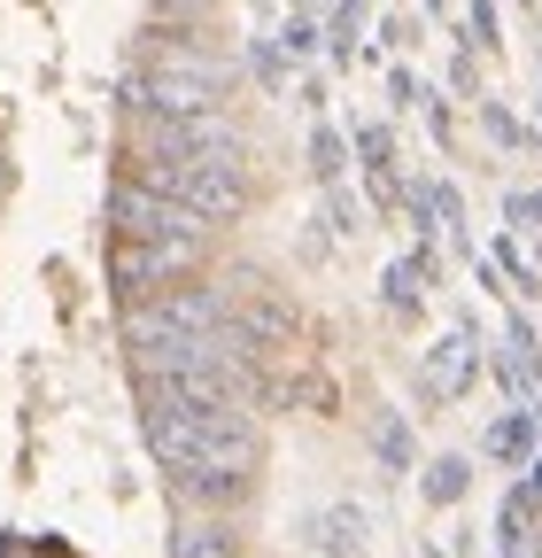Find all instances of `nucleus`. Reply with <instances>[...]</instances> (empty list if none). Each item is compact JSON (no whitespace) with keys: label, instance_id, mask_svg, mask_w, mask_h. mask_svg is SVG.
<instances>
[{"label":"nucleus","instance_id":"f257e3e1","mask_svg":"<svg viewBox=\"0 0 542 558\" xmlns=\"http://www.w3.org/2000/svg\"><path fill=\"white\" fill-rule=\"evenodd\" d=\"M132 156H163V163H225V156H241V124L225 117V109H210V117H140L132 124Z\"/></svg>","mask_w":542,"mask_h":558},{"label":"nucleus","instance_id":"f03ea898","mask_svg":"<svg viewBox=\"0 0 542 558\" xmlns=\"http://www.w3.org/2000/svg\"><path fill=\"white\" fill-rule=\"evenodd\" d=\"M248 202H256V186H248L241 156H225V163H194V171H186V186H178V209H186V218H201V226L241 218Z\"/></svg>","mask_w":542,"mask_h":558},{"label":"nucleus","instance_id":"7ed1b4c3","mask_svg":"<svg viewBox=\"0 0 542 558\" xmlns=\"http://www.w3.org/2000/svg\"><path fill=\"white\" fill-rule=\"evenodd\" d=\"M109 226H116V241H163V233H186V226H201V218H186L178 202L116 179V186H109Z\"/></svg>","mask_w":542,"mask_h":558},{"label":"nucleus","instance_id":"20e7f679","mask_svg":"<svg viewBox=\"0 0 542 558\" xmlns=\"http://www.w3.org/2000/svg\"><path fill=\"white\" fill-rule=\"evenodd\" d=\"M472 373H481V349H472V326L442 333V341L427 349V365H419V380H427V403H457V396L472 388Z\"/></svg>","mask_w":542,"mask_h":558},{"label":"nucleus","instance_id":"39448f33","mask_svg":"<svg viewBox=\"0 0 542 558\" xmlns=\"http://www.w3.org/2000/svg\"><path fill=\"white\" fill-rule=\"evenodd\" d=\"M171 558H248V543L218 512H178L171 520Z\"/></svg>","mask_w":542,"mask_h":558},{"label":"nucleus","instance_id":"423d86ee","mask_svg":"<svg viewBox=\"0 0 542 558\" xmlns=\"http://www.w3.org/2000/svg\"><path fill=\"white\" fill-rule=\"evenodd\" d=\"M434 271H442V264H434V248L395 256V264H387V279H380V303H387L395 318H419V295L434 288Z\"/></svg>","mask_w":542,"mask_h":558},{"label":"nucleus","instance_id":"0eeeda50","mask_svg":"<svg viewBox=\"0 0 542 558\" xmlns=\"http://www.w3.org/2000/svg\"><path fill=\"white\" fill-rule=\"evenodd\" d=\"M303 535H310L318 550H333V558H349V550L365 543V512H357V505H333V512H318Z\"/></svg>","mask_w":542,"mask_h":558},{"label":"nucleus","instance_id":"6e6552de","mask_svg":"<svg viewBox=\"0 0 542 558\" xmlns=\"http://www.w3.org/2000/svg\"><path fill=\"white\" fill-rule=\"evenodd\" d=\"M534 427H542L534 411H504L496 427H489V458H496V465H519V458L534 450Z\"/></svg>","mask_w":542,"mask_h":558},{"label":"nucleus","instance_id":"1a4fd4ad","mask_svg":"<svg viewBox=\"0 0 542 558\" xmlns=\"http://www.w3.org/2000/svg\"><path fill=\"white\" fill-rule=\"evenodd\" d=\"M372 458L387 473H411V427H403V411H380L372 418Z\"/></svg>","mask_w":542,"mask_h":558},{"label":"nucleus","instance_id":"9d476101","mask_svg":"<svg viewBox=\"0 0 542 558\" xmlns=\"http://www.w3.org/2000/svg\"><path fill=\"white\" fill-rule=\"evenodd\" d=\"M342 171H349V140L333 132V124H318L310 132V179L318 186H342Z\"/></svg>","mask_w":542,"mask_h":558},{"label":"nucleus","instance_id":"9b49d317","mask_svg":"<svg viewBox=\"0 0 542 558\" xmlns=\"http://www.w3.org/2000/svg\"><path fill=\"white\" fill-rule=\"evenodd\" d=\"M365 16H372V0H342V9L325 16V54H357V32H365Z\"/></svg>","mask_w":542,"mask_h":558},{"label":"nucleus","instance_id":"f8f14e48","mask_svg":"<svg viewBox=\"0 0 542 558\" xmlns=\"http://www.w3.org/2000/svg\"><path fill=\"white\" fill-rule=\"evenodd\" d=\"M472 488V458H434L427 465V505H457Z\"/></svg>","mask_w":542,"mask_h":558},{"label":"nucleus","instance_id":"ddd939ff","mask_svg":"<svg viewBox=\"0 0 542 558\" xmlns=\"http://www.w3.org/2000/svg\"><path fill=\"white\" fill-rule=\"evenodd\" d=\"M218 9H225V0H148V16H156V24H171V32H201Z\"/></svg>","mask_w":542,"mask_h":558},{"label":"nucleus","instance_id":"4468645a","mask_svg":"<svg viewBox=\"0 0 542 558\" xmlns=\"http://www.w3.org/2000/svg\"><path fill=\"white\" fill-rule=\"evenodd\" d=\"M280 54H287V62H318V54H325V24H318V16H287Z\"/></svg>","mask_w":542,"mask_h":558},{"label":"nucleus","instance_id":"2eb2a0df","mask_svg":"<svg viewBox=\"0 0 542 558\" xmlns=\"http://www.w3.org/2000/svg\"><path fill=\"white\" fill-rule=\"evenodd\" d=\"M248 70H256V86L287 94V54H280V39H248Z\"/></svg>","mask_w":542,"mask_h":558},{"label":"nucleus","instance_id":"dca6fc26","mask_svg":"<svg viewBox=\"0 0 542 558\" xmlns=\"http://www.w3.org/2000/svg\"><path fill=\"white\" fill-rule=\"evenodd\" d=\"M481 124H489V140H496V148H527V124H519L504 101H481Z\"/></svg>","mask_w":542,"mask_h":558},{"label":"nucleus","instance_id":"f3484780","mask_svg":"<svg viewBox=\"0 0 542 558\" xmlns=\"http://www.w3.org/2000/svg\"><path fill=\"white\" fill-rule=\"evenodd\" d=\"M504 218H512L519 233H542V194H527V186H519V194L504 202Z\"/></svg>","mask_w":542,"mask_h":558},{"label":"nucleus","instance_id":"a211bd4d","mask_svg":"<svg viewBox=\"0 0 542 558\" xmlns=\"http://www.w3.org/2000/svg\"><path fill=\"white\" fill-rule=\"evenodd\" d=\"M325 218H333V233H357L365 218H357V202L342 194V186H325Z\"/></svg>","mask_w":542,"mask_h":558},{"label":"nucleus","instance_id":"6ab92c4d","mask_svg":"<svg viewBox=\"0 0 542 558\" xmlns=\"http://www.w3.org/2000/svg\"><path fill=\"white\" fill-rule=\"evenodd\" d=\"M472 47H496V0H472Z\"/></svg>","mask_w":542,"mask_h":558},{"label":"nucleus","instance_id":"aec40b11","mask_svg":"<svg viewBox=\"0 0 542 558\" xmlns=\"http://www.w3.org/2000/svg\"><path fill=\"white\" fill-rule=\"evenodd\" d=\"M380 39H387V47H411V39H419V24H411V16H387V32H380Z\"/></svg>","mask_w":542,"mask_h":558},{"label":"nucleus","instance_id":"412c9836","mask_svg":"<svg viewBox=\"0 0 542 558\" xmlns=\"http://www.w3.org/2000/svg\"><path fill=\"white\" fill-rule=\"evenodd\" d=\"M527 497H534V505H542V458H534V465H527Z\"/></svg>","mask_w":542,"mask_h":558},{"label":"nucleus","instance_id":"4be33fe9","mask_svg":"<svg viewBox=\"0 0 542 558\" xmlns=\"http://www.w3.org/2000/svg\"><path fill=\"white\" fill-rule=\"evenodd\" d=\"M0 194H9V148H0Z\"/></svg>","mask_w":542,"mask_h":558},{"label":"nucleus","instance_id":"5701e85b","mask_svg":"<svg viewBox=\"0 0 542 558\" xmlns=\"http://www.w3.org/2000/svg\"><path fill=\"white\" fill-rule=\"evenodd\" d=\"M427 9H449V0H427Z\"/></svg>","mask_w":542,"mask_h":558},{"label":"nucleus","instance_id":"b1692460","mask_svg":"<svg viewBox=\"0 0 542 558\" xmlns=\"http://www.w3.org/2000/svg\"><path fill=\"white\" fill-rule=\"evenodd\" d=\"M534 70H542V54H534Z\"/></svg>","mask_w":542,"mask_h":558}]
</instances>
